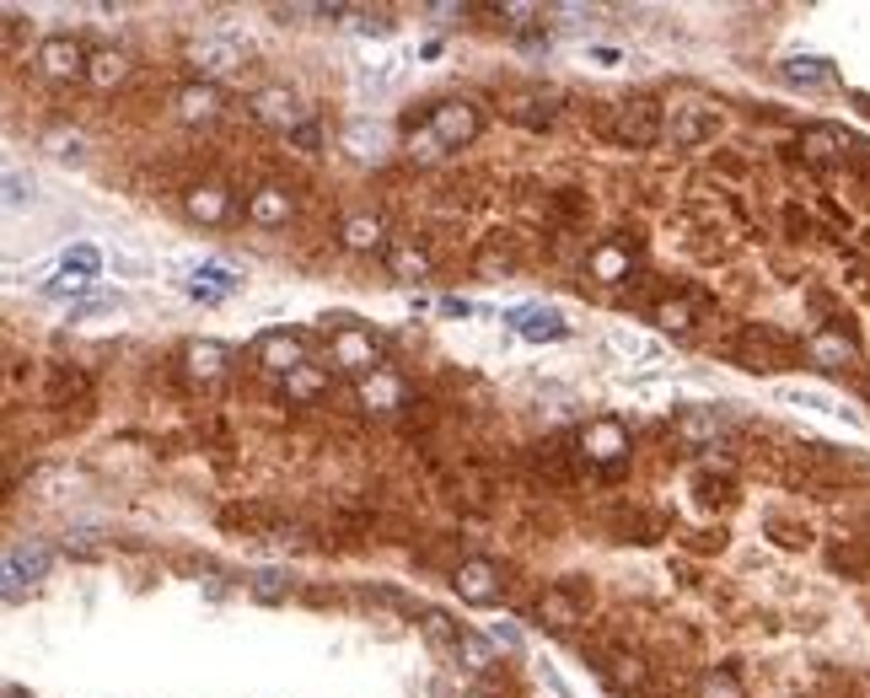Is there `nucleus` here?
<instances>
[{"mask_svg": "<svg viewBox=\"0 0 870 698\" xmlns=\"http://www.w3.org/2000/svg\"><path fill=\"white\" fill-rule=\"evenodd\" d=\"M608 134L628 145V151H650L661 134H667V114L656 108V103H623L613 108V119H608Z\"/></svg>", "mask_w": 870, "mask_h": 698, "instance_id": "nucleus-1", "label": "nucleus"}, {"mask_svg": "<svg viewBox=\"0 0 870 698\" xmlns=\"http://www.w3.org/2000/svg\"><path fill=\"white\" fill-rule=\"evenodd\" d=\"M425 129H431L446 151H462V145H473V140H479L484 119H479V108H473L468 97H451V103H435L431 119H425Z\"/></svg>", "mask_w": 870, "mask_h": 698, "instance_id": "nucleus-2", "label": "nucleus"}, {"mask_svg": "<svg viewBox=\"0 0 870 698\" xmlns=\"http://www.w3.org/2000/svg\"><path fill=\"white\" fill-rule=\"evenodd\" d=\"M328 355H333V366L339 371H355V377L366 381L372 371H381V344H376L366 328H333V339H328Z\"/></svg>", "mask_w": 870, "mask_h": 698, "instance_id": "nucleus-3", "label": "nucleus"}, {"mask_svg": "<svg viewBox=\"0 0 870 698\" xmlns=\"http://www.w3.org/2000/svg\"><path fill=\"white\" fill-rule=\"evenodd\" d=\"M188 64H193L199 81H221V75L243 70V44L226 38V33H204V38L188 44Z\"/></svg>", "mask_w": 870, "mask_h": 698, "instance_id": "nucleus-4", "label": "nucleus"}, {"mask_svg": "<svg viewBox=\"0 0 870 698\" xmlns=\"http://www.w3.org/2000/svg\"><path fill=\"white\" fill-rule=\"evenodd\" d=\"M252 119L263 129H280V134H291V129H302L311 119L307 108H302V97L291 92V86H263V92H252Z\"/></svg>", "mask_w": 870, "mask_h": 698, "instance_id": "nucleus-5", "label": "nucleus"}, {"mask_svg": "<svg viewBox=\"0 0 870 698\" xmlns=\"http://www.w3.org/2000/svg\"><path fill=\"white\" fill-rule=\"evenodd\" d=\"M38 75H49V81H86V64L92 55L70 38V33H55V38H44L38 44Z\"/></svg>", "mask_w": 870, "mask_h": 698, "instance_id": "nucleus-6", "label": "nucleus"}, {"mask_svg": "<svg viewBox=\"0 0 870 698\" xmlns=\"http://www.w3.org/2000/svg\"><path fill=\"white\" fill-rule=\"evenodd\" d=\"M49 565H55V548H49V543H38V537L11 543V548H5V596H16L22 580H44Z\"/></svg>", "mask_w": 870, "mask_h": 698, "instance_id": "nucleus-7", "label": "nucleus"}, {"mask_svg": "<svg viewBox=\"0 0 870 698\" xmlns=\"http://www.w3.org/2000/svg\"><path fill=\"white\" fill-rule=\"evenodd\" d=\"M451 585H457V596H462V602H473V607H495L499 591H505L495 559H462L457 575H451Z\"/></svg>", "mask_w": 870, "mask_h": 698, "instance_id": "nucleus-8", "label": "nucleus"}, {"mask_svg": "<svg viewBox=\"0 0 870 698\" xmlns=\"http://www.w3.org/2000/svg\"><path fill=\"white\" fill-rule=\"evenodd\" d=\"M715 129H720V114L715 108H704V103H683V108H672V119H667V134H672V145H704V140H715Z\"/></svg>", "mask_w": 870, "mask_h": 698, "instance_id": "nucleus-9", "label": "nucleus"}, {"mask_svg": "<svg viewBox=\"0 0 870 698\" xmlns=\"http://www.w3.org/2000/svg\"><path fill=\"white\" fill-rule=\"evenodd\" d=\"M580 457H597V462L619 468L623 457H628V430H623L619 419H591L580 430Z\"/></svg>", "mask_w": 870, "mask_h": 698, "instance_id": "nucleus-10", "label": "nucleus"}, {"mask_svg": "<svg viewBox=\"0 0 870 698\" xmlns=\"http://www.w3.org/2000/svg\"><path fill=\"white\" fill-rule=\"evenodd\" d=\"M258 366L285 381L296 366H307V344H302L296 333H263V339H258Z\"/></svg>", "mask_w": 870, "mask_h": 698, "instance_id": "nucleus-11", "label": "nucleus"}, {"mask_svg": "<svg viewBox=\"0 0 870 698\" xmlns=\"http://www.w3.org/2000/svg\"><path fill=\"white\" fill-rule=\"evenodd\" d=\"M221 108H226V92L215 81H188L184 92H178V119L184 125H215Z\"/></svg>", "mask_w": 870, "mask_h": 698, "instance_id": "nucleus-12", "label": "nucleus"}, {"mask_svg": "<svg viewBox=\"0 0 870 698\" xmlns=\"http://www.w3.org/2000/svg\"><path fill=\"white\" fill-rule=\"evenodd\" d=\"M586 585H575V580H560V585H549L543 591V618L554 624V629H575L580 618H586Z\"/></svg>", "mask_w": 870, "mask_h": 698, "instance_id": "nucleus-13", "label": "nucleus"}, {"mask_svg": "<svg viewBox=\"0 0 870 698\" xmlns=\"http://www.w3.org/2000/svg\"><path fill=\"white\" fill-rule=\"evenodd\" d=\"M409 403V381L398 377V371H372V377L361 381V409H372V414H398Z\"/></svg>", "mask_w": 870, "mask_h": 698, "instance_id": "nucleus-14", "label": "nucleus"}, {"mask_svg": "<svg viewBox=\"0 0 870 698\" xmlns=\"http://www.w3.org/2000/svg\"><path fill=\"white\" fill-rule=\"evenodd\" d=\"M726 425H731V414L726 409H687L678 414V425H672V436L687 446H715L726 436Z\"/></svg>", "mask_w": 870, "mask_h": 698, "instance_id": "nucleus-15", "label": "nucleus"}, {"mask_svg": "<svg viewBox=\"0 0 870 698\" xmlns=\"http://www.w3.org/2000/svg\"><path fill=\"white\" fill-rule=\"evenodd\" d=\"M344 151H350L355 162H381V156L392 151V134H387V125H376V119H350V125H344Z\"/></svg>", "mask_w": 870, "mask_h": 698, "instance_id": "nucleus-16", "label": "nucleus"}, {"mask_svg": "<svg viewBox=\"0 0 870 698\" xmlns=\"http://www.w3.org/2000/svg\"><path fill=\"white\" fill-rule=\"evenodd\" d=\"M237 291H243V274H237V269H221V263H204V269L188 280V296L204 301V307H215V301H226V296H237Z\"/></svg>", "mask_w": 870, "mask_h": 698, "instance_id": "nucleus-17", "label": "nucleus"}, {"mask_svg": "<svg viewBox=\"0 0 870 698\" xmlns=\"http://www.w3.org/2000/svg\"><path fill=\"white\" fill-rule=\"evenodd\" d=\"M801 151H807L811 162H844L849 151H866V145L849 140L844 129H833V125H811L807 134H801Z\"/></svg>", "mask_w": 870, "mask_h": 698, "instance_id": "nucleus-18", "label": "nucleus"}, {"mask_svg": "<svg viewBox=\"0 0 870 698\" xmlns=\"http://www.w3.org/2000/svg\"><path fill=\"white\" fill-rule=\"evenodd\" d=\"M291 210H296V199L280 189V184H263V189L248 193V221L252 226H285Z\"/></svg>", "mask_w": 870, "mask_h": 698, "instance_id": "nucleus-19", "label": "nucleus"}, {"mask_svg": "<svg viewBox=\"0 0 870 698\" xmlns=\"http://www.w3.org/2000/svg\"><path fill=\"white\" fill-rule=\"evenodd\" d=\"M184 210L199 221V226H221V221L232 215V193L221 189V184H199V189H188Z\"/></svg>", "mask_w": 870, "mask_h": 698, "instance_id": "nucleus-20", "label": "nucleus"}, {"mask_svg": "<svg viewBox=\"0 0 870 698\" xmlns=\"http://www.w3.org/2000/svg\"><path fill=\"white\" fill-rule=\"evenodd\" d=\"M779 75L790 81V86H801V92H827L833 81H838V70L827 60H816V55H796V60L779 64Z\"/></svg>", "mask_w": 870, "mask_h": 698, "instance_id": "nucleus-21", "label": "nucleus"}, {"mask_svg": "<svg viewBox=\"0 0 870 698\" xmlns=\"http://www.w3.org/2000/svg\"><path fill=\"white\" fill-rule=\"evenodd\" d=\"M226 360H232V350L226 344H215V339H199V344H188L184 350V366L193 381H215L226 371Z\"/></svg>", "mask_w": 870, "mask_h": 698, "instance_id": "nucleus-22", "label": "nucleus"}, {"mask_svg": "<svg viewBox=\"0 0 870 698\" xmlns=\"http://www.w3.org/2000/svg\"><path fill=\"white\" fill-rule=\"evenodd\" d=\"M129 55L125 49H92V64H86V81L97 86V92H114V86H125L129 81Z\"/></svg>", "mask_w": 870, "mask_h": 698, "instance_id": "nucleus-23", "label": "nucleus"}, {"mask_svg": "<svg viewBox=\"0 0 870 698\" xmlns=\"http://www.w3.org/2000/svg\"><path fill=\"white\" fill-rule=\"evenodd\" d=\"M387 274L403 280V285L431 280V253H425L420 242H392V248H387Z\"/></svg>", "mask_w": 870, "mask_h": 698, "instance_id": "nucleus-24", "label": "nucleus"}, {"mask_svg": "<svg viewBox=\"0 0 870 698\" xmlns=\"http://www.w3.org/2000/svg\"><path fill=\"white\" fill-rule=\"evenodd\" d=\"M510 328H516L521 339H564V333H569L554 307H521V312H510Z\"/></svg>", "mask_w": 870, "mask_h": 698, "instance_id": "nucleus-25", "label": "nucleus"}, {"mask_svg": "<svg viewBox=\"0 0 870 698\" xmlns=\"http://www.w3.org/2000/svg\"><path fill=\"white\" fill-rule=\"evenodd\" d=\"M280 387H285V398H291V403H311V398H322V392H328V366H296Z\"/></svg>", "mask_w": 870, "mask_h": 698, "instance_id": "nucleus-26", "label": "nucleus"}, {"mask_svg": "<svg viewBox=\"0 0 870 698\" xmlns=\"http://www.w3.org/2000/svg\"><path fill=\"white\" fill-rule=\"evenodd\" d=\"M339 237H344V248H350V253H376L387 232H381V221H376V215H350Z\"/></svg>", "mask_w": 870, "mask_h": 698, "instance_id": "nucleus-27", "label": "nucleus"}, {"mask_svg": "<svg viewBox=\"0 0 870 698\" xmlns=\"http://www.w3.org/2000/svg\"><path fill=\"white\" fill-rule=\"evenodd\" d=\"M602 672L619 683V688H628V694H639L645 688V661L639 655H623V650H602Z\"/></svg>", "mask_w": 870, "mask_h": 698, "instance_id": "nucleus-28", "label": "nucleus"}, {"mask_svg": "<svg viewBox=\"0 0 870 698\" xmlns=\"http://www.w3.org/2000/svg\"><path fill=\"white\" fill-rule=\"evenodd\" d=\"M693 694H698V698H746V688H742V677H737L731 666H709V672H698Z\"/></svg>", "mask_w": 870, "mask_h": 698, "instance_id": "nucleus-29", "label": "nucleus"}, {"mask_svg": "<svg viewBox=\"0 0 870 698\" xmlns=\"http://www.w3.org/2000/svg\"><path fill=\"white\" fill-rule=\"evenodd\" d=\"M291 591H296V580H291L285 570H258L248 580V596H252V602H269V607H274V602H285Z\"/></svg>", "mask_w": 870, "mask_h": 698, "instance_id": "nucleus-30", "label": "nucleus"}, {"mask_svg": "<svg viewBox=\"0 0 870 698\" xmlns=\"http://www.w3.org/2000/svg\"><path fill=\"white\" fill-rule=\"evenodd\" d=\"M811 355H816L822 366H833V371H844V366L855 360V344H849L844 333H811Z\"/></svg>", "mask_w": 870, "mask_h": 698, "instance_id": "nucleus-31", "label": "nucleus"}, {"mask_svg": "<svg viewBox=\"0 0 870 698\" xmlns=\"http://www.w3.org/2000/svg\"><path fill=\"white\" fill-rule=\"evenodd\" d=\"M451 655L462 661V672H490V666H495V650H490V639H479V635H462Z\"/></svg>", "mask_w": 870, "mask_h": 698, "instance_id": "nucleus-32", "label": "nucleus"}, {"mask_svg": "<svg viewBox=\"0 0 870 698\" xmlns=\"http://www.w3.org/2000/svg\"><path fill=\"white\" fill-rule=\"evenodd\" d=\"M591 274H597V280H608V285L628 280V253L613 248V242H608V248H597V253H591Z\"/></svg>", "mask_w": 870, "mask_h": 698, "instance_id": "nucleus-33", "label": "nucleus"}, {"mask_svg": "<svg viewBox=\"0 0 870 698\" xmlns=\"http://www.w3.org/2000/svg\"><path fill=\"white\" fill-rule=\"evenodd\" d=\"M656 322H661L667 333H687V328L698 322V307L683 301V296H672V301H661V307H656Z\"/></svg>", "mask_w": 870, "mask_h": 698, "instance_id": "nucleus-34", "label": "nucleus"}, {"mask_svg": "<svg viewBox=\"0 0 870 698\" xmlns=\"http://www.w3.org/2000/svg\"><path fill=\"white\" fill-rule=\"evenodd\" d=\"M779 398H785V403H801V409H816V414H844L827 392H811V387H779Z\"/></svg>", "mask_w": 870, "mask_h": 698, "instance_id": "nucleus-35", "label": "nucleus"}, {"mask_svg": "<svg viewBox=\"0 0 870 698\" xmlns=\"http://www.w3.org/2000/svg\"><path fill=\"white\" fill-rule=\"evenodd\" d=\"M608 350L623 355V360H645V355H656V344H650V339H639V333H608Z\"/></svg>", "mask_w": 870, "mask_h": 698, "instance_id": "nucleus-36", "label": "nucleus"}, {"mask_svg": "<svg viewBox=\"0 0 870 698\" xmlns=\"http://www.w3.org/2000/svg\"><path fill=\"white\" fill-rule=\"evenodd\" d=\"M425 635H431L435 644H440V650L451 655V650H457V639H462V629H457V624H451L446 613H425Z\"/></svg>", "mask_w": 870, "mask_h": 698, "instance_id": "nucleus-37", "label": "nucleus"}, {"mask_svg": "<svg viewBox=\"0 0 870 698\" xmlns=\"http://www.w3.org/2000/svg\"><path fill=\"white\" fill-rule=\"evenodd\" d=\"M510 269H516V253H510V248H495V242H490V248L479 253V274H484V280H499V274H510Z\"/></svg>", "mask_w": 870, "mask_h": 698, "instance_id": "nucleus-38", "label": "nucleus"}, {"mask_svg": "<svg viewBox=\"0 0 870 698\" xmlns=\"http://www.w3.org/2000/svg\"><path fill=\"white\" fill-rule=\"evenodd\" d=\"M409 156H414V162H440V156H446V145L435 140L431 129H420V134L409 129Z\"/></svg>", "mask_w": 870, "mask_h": 698, "instance_id": "nucleus-39", "label": "nucleus"}, {"mask_svg": "<svg viewBox=\"0 0 870 698\" xmlns=\"http://www.w3.org/2000/svg\"><path fill=\"white\" fill-rule=\"evenodd\" d=\"M33 204V178H22L16 167H5V210H22Z\"/></svg>", "mask_w": 870, "mask_h": 698, "instance_id": "nucleus-40", "label": "nucleus"}, {"mask_svg": "<svg viewBox=\"0 0 870 698\" xmlns=\"http://www.w3.org/2000/svg\"><path fill=\"white\" fill-rule=\"evenodd\" d=\"M49 151H55L60 162H81V156H86V140H81L75 129H70V134H64V129H55V134H49Z\"/></svg>", "mask_w": 870, "mask_h": 698, "instance_id": "nucleus-41", "label": "nucleus"}, {"mask_svg": "<svg viewBox=\"0 0 870 698\" xmlns=\"http://www.w3.org/2000/svg\"><path fill=\"white\" fill-rule=\"evenodd\" d=\"M285 140H291L296 151H307V156H317V151H322V125H317V119H307L302 129H291Z\"/></svg>", "mask_w": 870, "mask_h": 698, "instance_id": "nucleus-42", "label": "nucleus"}, {"mask_svg": "<svg viewBox=\"0 0 870 698\" xmlns=\"http://www.w3.org/2000/svg\"><path fill=\"white\" fill-rule=\"evenodd\" d=\"M490 11H495V16H505L510 27H527L532 16H543V11H538V5H527V0H505V5H490Z\"/></svg>", "mask_w": 870, "mask_h": 698, "instance_id": "nucleus-43", "label": "nucleus"}, {"mask_svg": "<svg viewBox=\"0 0 870 698\" xmlns=\"http://www.w3.org/2000/svg\"><path fill=\"white\" fill-rule=\"evenodd\" d=\"M86 285H92L86 274H70V269H64V274L55 280V285H44V296H55V301H64V296H81Z\"/></svg>", "mask_w": 870, "mask_h": 698, "instance_id": "nucleus-44", "label": "nucleus"}, {"mask_svg": "<svg viewBox=\"0 0 870 698\" xmlns=\"http://www.w3.org/2000/svg\"><path fill=\"white\" fill-rule=\"evenodd\" d=\"M97 263H103V258L92 253V248H75V253L64 258V269H75V274H97Z\"/></svg>", "mask_w": 870, "mask_h": 698, "instance_id": "nucleus-45", "label": "nucleus"}, {"mask_svg": "<svg viewBox=\"0 0 870 698\" xmlns=\"http://www.w3.org/2000/svg\"><path fill=\"white\" fill-rule=\"evenodd\" d=\"M5 698H33V694H22V688H5Z\"/></svg>", "mask_w": 870, "mask_h": 698, "instance_id": "nucleus-46", "label": "nucleus"}, {"mask_svg": "<svg viewBox=\"0 0 870 698\" xmlns=\"http://www.w3.org/2000/svg\"><path fill=\"white\" fill-rule=\"evenodd\" d=\"M473 698H490V694H473Z\"/></svg>", "mask_w": 870, "mask_h": 698, "instance_id": "nucleus-47", "label": "nucleus"}]
</instances>
